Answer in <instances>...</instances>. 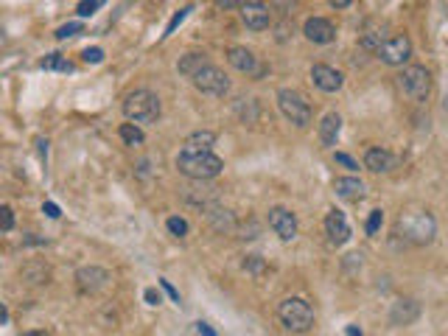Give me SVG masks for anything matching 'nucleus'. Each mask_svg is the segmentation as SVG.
<instances>
[{"mask_svg": "<svg viewBox=\"0 0 448 336\" xmlns=\"http://www.w3.org/2000/svg\"><path fill=\"white\" fill-rule=\"evenodd\" d=\"M177 168H180V174L202 182V180L219 177L222 168H224V160L213 151H205V149H196V146L185 143L182 151L177 154Z\"/></svg>", "mask_w": 448, "mask_h": 336, "instance_id": "obj_1", "label": "nucleus"}, {"mask_svg": "<svg viewBox=\"0 0 448 336\" xmlns=\"http://www.w3.org/2000/svg\"><path fill=\"white\" fill-rule=\"evenodd\" d=\"M395 233L412 244H431L437 235V222L431 213H423V210H415V213H403L395 224Z\"/></svg>", "mask_w": 448, "mask_h": 336, "instance_id": "obj_2", "label": "nucleus"}, {"mask_svg": "<svg viewBox=\"0 0 448 336\" xmlns=\"http://www.w3.org/2000/svg\"><path fill=\"white\" fill-rule=\"evenodd\" d=\"M160 112H162V104L151 90H135L124 101V115L135 123H154Z\"/></svg>", "mask_w": 448, "mask_h": 336, "instance_id": "obj_3", "label": "nucleus"}, {"mask_svg": "<svg viewBox=\"0 0 448 336\" xmlns=\"http://www.w3.org/2000/svg\"><path fill=\"white\" fill-rule=\"evenodd\" d=\"M277 317H280L283 325H286L289 330H295V333H306L314 325V308L303 297H286L277 306Z\"/></svg>", "mask_w": 448, "mask_h": 336, "instance_id": "obj_4", "label": "nucleus"}, {"mask_svg": "<svg viewBox=\"0 0 448 336\" xmlns=\"http://www.w3.org/2000/svg\"><path fill=\"white\" fill-rule=\"evenodd\" d=\"M277 107L295 126H300V129H306V126L311 123V104L297 90H289V87L277 90Z\"/></svg>", "mask_w": 448, "mask_h": 336, "instance_id": "obj_5", "label": "nucleus"}, {"mask_svg": "<svg viewBox=\"0 0 448 336\" xmlns=\"http://www.w3.org/2000/svg\"><path fill=\"white\" fill-rule=\"evenodd\" d=\"M398 84H401V90L409 96L412 101H426V96H429V90H431V76H429L426 67L412 65V67H406V70L401 73Z\"/></svg>", "mask_w": 448, "mask_h": 336, "instance_id": "obj_6", "label": "nucleus"}, {"mask_svg": "<svg viewBox=\"0 0 448 336\" xmlns=\"http://www.w3.org/2000/svg\"><path fill=\"white\" fill-rule=\"evenodd\" d=\"M193 87L199 90V93H208V96H227L230 93V78L216 67V65H208V67H202L193 78Z\"/></svg>", "mask_w": 448, "mask_h": 336, "instance_id": "obj_7", "label": "nucleus"}, {"mask_svg": "<svg viewBox=\"0 0 448 336\" xmlns=\"http://www.w3.org/2000/svg\"><path fill=\"white\" fill-rule=\"evenodd\" d=\"M376 54H378L381 62H387V65H403L406 59L412 56V42H409V36H406V34H398V36L381 42V48H378Z\"/></svg>", "mask_w": 448, "mask_h": 336, "instance_id": "obj_8", "label": "nucleus"}, {"mask_svg": "<svg viewBox=\"0 0 448 336\" xmlns=\"http://www.w3.org/2000/svg\"><path fill=\"white\" fill-rule=\"evenodd\" d=\"M227 62H230L238 73H247V76H253V78H261V76L266 73V67L258 62V56H255L253 51H247V48H230V51H227Z\"/></svg>", "mask_w": 448, "mask_h": 336, "instance_id": "obj_9", "label": "nucleus"}, {"mask_svg": "<svg viewBox=\"0 0 448 336\" xmlns=\"http://www.w3.org/2000/svg\"><path fill=\"white\" fill-rule=\"evenodd\" d=\"M269 227L280 235V241H292L297 235V216L286 207H272L269 210Z\"/></svg>", "mask_w": 448, "mask_h": 336, "instance_id": "obj_10", "label": "nucleus"}, {"mask_svg": "<svg viewBox=\"0 0 448 336\" xmlns=\"http://www.w3.org/2000/svg\"><path fill=\"white\" fill-rule=\"evenodd\" d=\"M76 280H78V288H81V291L96 294V291L107 288V283H109L112 277H109V272L101 269V266H81V269L76 272Z\"/></svg>", "mask_w": 448, "mask_h": 336, "instance_id": "obj_11", "label": "nucleus"}, {"mask_svg": "<svg viewBox=\"0 0 448 336\" xmlns=\"http://www.w3.org/2000/svg\"><path fill=\"white\" fill-rule=\"evenodd\" d=\"M303 34L311 42H317V45H328V42H334V36H337V28H334L331 20H325V17H308L306 25H303Z\"/></svg>", "mask_w": 448, "mask_h": 336, "instance_id": "obj_12", "label": "nucleus"}, {"mask_svg": "<svg viewBox=\"0 0 448 336\" xmlns=\"http://www.w3.org/2000/svg\"><path fill=\"white\" fill-rule=\"evenodd\" d=\"M325 233H328V241L334 246H342L350 241V224L345 219V213H339V210H331L328 216H325Z\"/></svg>", "mask_w": 448, "mask_h": 336, "instance_id": "obj_13", "label": "nucleus"}, {"mask_svg": "<svg viewBox=\"0 0 448 336\" xmlns=\"http://www.w3.org/2000/svg\"><path fill=\"white\" fill-rule=\"evenodd\" d=\"M311 81L317 84L322 93H337V90L342 87L345 76H342L339 70L328 67V65H314V67H311Z\"/></svg>", "mask_w": 448, "mask_h": 336, "instance_id": "obj_14", "label": "nucleus"}, {"mask_svg": "<svg viewBox=\"0 0 448 336\" xmlns=\"http://www.w3.org/2000/svg\"><path fill=\"white\" fill-rule=\"evenodd\" d=\"M241 20L247 23V28H253V31H264L272 23V12L264 3H244L241 6Z\"/></svg>", "mask_w": 448, "mask_h": 336, "instance_id": "obj_15", "label": "nucleus"}, {"mask_svg": "<svg viewBox=\"0 0 448 336\" xmlns=\"http://www.w3.org/2000/svg\"><path fill=\"white\" fill-rule=\"evenodd\" d=\"M364 165L376 174H384V171H392V168L398 165V157L392 151H387V149H367V154H364Z\"/></svg>", "mask_w": 448, "mask_h": 336, "instance_id": "obj_16", "label": "nucleus"}, {"mask_svg": "<svg viewBox=\"0 0 448 336\" xmlns=\"http://www.w3.org/2000/svg\"><path fill=\"white\" fill-rule=\"evenodd\" d=\"M418 317H420V303H415V300L392 303V311H390V322L392 325H412Z\"/></svg>", "mask_w": 448, "mask_h": 336, "instance_id": "obj_17", "label": "nucleus"}, {"mask_svg": "<svg viewBox=\"0 0 448 336\" xmlns=\"http://www.w3.org/2000/svg\"><path fill=\"white\" fill-rule=\"evenodd\" d=\"M334 191H337V196L345 199V202H359V199H364V182L356 180V177H339V180L334 182Z\"/></svg>", "mask_w": 448, "mask_h": 336, "instance_id": "obj_18", "label": "nucleus"}, {"mask_svg": "<svg viewBox=\"0 0 448 336\" xmlns=\"http://www.w3.org/2000/svg\"><path fill=\"white\" fill-rule=\"evenodd\" d=\"M339 132H342V118L337 112H328L319 120V140H322V146H337Z\"/></svg>", "mask_w": 448, "mask_h": 336, "instance_id": "obj_19", "label": "nucleus"}, {"mask_svg": "<svg viewBox=\"0 0 448 336\" xmlns=\"http://www.w3.org/2000/svg\"><path fill=\"white\" fill-rule=\"evenodd\" d=\"M211 62H208V54H185L180 62H177V70L182 73V76H188V78H193L202 67H208Z\"/></svg>", "mask_w": 448, "mask_h": 336, "instance_id": "obj_20", "label": "nucleus"}, {"mask_svg": "<svg viewBox=\"0 0 448 336\" xmlns=\"http://www.w3.org/2000/svg\"><path fill=\"white\" fill-rule=\"evenodd\" d=\"M118 135H120V140H124L127 146H140L146 140V135H143V129H140L138 123H120Z\"/></svg>", "mask_w": 448, "mask_h": 336, "instance_id": "obj_21", "label": "nucleus"}, {"mask_svg": "<svg viewBox=\"0 0 448 336\" xmlns=\"http://www.w3.org/2000/svg\"><path fill=\"white\" fill-rule=\"evenodd\" d=\"M39 67H43V70H62V73H70V70H73V62L65 59L62 54H48L43 62H39Z\"/></svg>", "mask_w": 448, "mask_h": 336, "instance_id": "obj_22", "label": "nucleus"}, {"mask_svg": "<svg viewBox=\"0 0 448 336\" xmlns=\"http://www.w3.org/2000/svg\"><path fill=\"white\" fill-rule=\"evenodd\" d=\"M185 143H191V146H196V149H205V151H213L211 146L216 143V135H213V132H193Z\"/></svg>", "mask_w": 448, "mask_h": 336, "instance_id": "obj_23", "label": "nucleus"}, {"mask_svg": "<svg viewBox=\"0 0 448 336\" xmlns=\"http://www.w3.org/2000/svg\"><path fill=\"white\" fill-rule=\"evenodd\" d=\"M166 227H169V233H171V235H180V238H182V235H188V230H191V227H188V222H185L182 216H171V219L166 222Z\"/></svg>", "mask_w": 448, "mask_h": 336, "instance_id": "obj_24", "label": "nucleus"}, {"mask_svg": "<svg viewBox=\"0 0 448 336\" xmlns=\"http://www.w3.org/2000/svg\"><path fill=\"white\" fill-rule=\"evenodd\" d=\"M381 224H384V213H381V210H373L370 219H367V224H364V230H367L370 235H378Z\"/></svg>", "mask_w": 448, "mask_h": 336, "instance_id": "obj_25", "label": "nucleus"}, {"mask_svg": "<svg viewBox=\"0 0 448 336\" xmlns=\"http://www.w3.org/2000/svg\"><path fill=\"white\" fill-rule=\"evenodd\" d=\"M101 6H104L101 0H85V3L76 6V12H78V17H90V14H96Z\"/></svg>", "mask_w": 448, "mask_h": 336, "instance_id": "obj_26", "label": "nucleus"}, {"mask_svg": "<svg viewBox=\"0 0 448 336\" xmlns=\"http://www.w3.org/2000/svg\"><path fill=\"white\" fill-rule=\"evenodd\" d=\"M81 31H85V25H81V23H67V25L56 28V39H67V36H76Z\"/></svg>", "mask_w": 448, "mask_h": 336, "instance_id": "obj_27", "label": "nucleus"}, {"mask_svg": "<svg viewBox=\"0 0 448 336\" xmlns=\"http://www.w3.org/2000/svg\"><path fill=\"white\" fill-rule=\"evenodd\" d=\"M0 227H3L6 233L14 227V213H12V207H9V204L0 207Z\"/></svg>", "mask_w": 448, "mask_h": 336, "instance_id": "obj_28", "label": "nucleus"}, {"mask_svg": "<svg viewBox=\"0 0 448 336\" xmlns=\"http://www.w3.org/2000/svg\"><path fill=\"white\" fill-rule=\"evenodd\" d=\"M188 12H191V6H185V9H180V12H177V14L171 17V23L166 25V34H162V36H171V34H174V28H177V25H180V23H182V20L188 17Z\"/></svg>", "mask_w": 448, "mask_h": 336, "instance_id": "obj_29", "label": "nucleus"}, {"mask_svg": "<svg viewBox=\"0 0 448 336\" xmlns=\"http://www.w3.org/2000/svg\"><path fill=\"white\" fill-rule=\"evenodd\" d=\"M81 59H85L87 65H98V62L104 59V51H101V48H87L85 54H81Z\"/></svg>", "mask_w": 448, "mask_h": 336, "instance_id": "obj_30", "label": "nucleus"}, {"mask_svg": "<svg viewBox=\"0 0 448 336\" xmlns=\"http://www.w3.org/2000/svg\"><path fill=\"white\" fill-rule=\"evenodd\" d=\"M244 269H250L253 275H261V272H264V261H261L258 255H250L247 261H244Z\"/></svg>", "mask_w": 448, "mask_h": 336, "instance_id": "obj_31", "label": "nucleus"}, {"mask_svg": "<svg viewBox=\"0 0 448 336\" xmlns=\"http://www.w3.org/2000/svg\"><path fill=\"white\" fill-rule=\"evenodd\" d=\"M337 162H342L345 168H350V171H356V168H359V162L350 154H342V151H337Z\"/></svg>", "mask_w": 448, "mask_h": 336, "instance_id": "obj_32", "label": "nucleus"}, {"mask_svg": "<svg viewBox=\"0 0 448 336\" xmlns=\"http://www.w3.org/2000/svg\"><path fill=\"white\" fill-rule=\"evenodd\" d=\"M160 286L166 288V294H169V297H171L174 303H180V291H177V288H174V286H171V283H169L166 277H160Z\"/></svg>", "mask_w": 448, "mask_h": 336, "instance_id": "obj_33", "label": "nucleus"}, {"mask_svg": "<svg viewBox=\"0 0 448 336\" xmlns=\"http://www.w3.org/2000/svg\"><path fill=\"white\" fill-rule=\"evenodd\" d=\"M143 297H146V303H149V306H160V303H162L157 288H146V291H143Z\"/></svg>", "mask_w": 448, "mask_h": 336, "instance_id": "obj_34", "label": "nucleus"}, {"mask_svg": "<svg viewBox=\"0 0 448 336\" xmlns=\"http://www.w3.org/2000/svg\"><path fill=\"white\" fill-rule=\"evenodd\" d=\"M43 213H45L48 219H59V204H54V202H45V204H43Z\"/></svg>", "mask_w": 448, "mask_h": 336, "instance_id": "obj_35", "label": "nucleus"}, {"mask_svg": "<svg viewBox=\"0 0 448 336\" xmlns=\"http://www.w3.org/2000/svg\"><path fill=\"white\" fill-rule=\"evenodd\" d=\"M196 333H199V336H216V330H213L208 322H196Z\"/></svg>", "mask_w": 448, "mask_h": 336, "instance_id": "obj_36", "label": "nucleus"}, {"mask_svg": "<svg viewBox=\"0 0 448 336\" xmlns=\"http://www.w3.org/2000/svg\"><path fill=\"white\" fill-rule=\"evenodd\" d=\"M348 336H364V333H361V328H356V325H348Z\"/></svg>", "mask_w": 448, "mask_h": 336, "instance_id": "obj_37", "label": "nucleus"}, {"mask_svg": "<svg viewBox=\"0 0 448 336\" xmlns=\"http://www.w3.org/2000/svg\"><path fill=\"white\" fill-rule=\"evenodd\" d=\"M331 6H334V9H348L350 3H348V0H334V3H331Z\"/></svg>", "mask_w": 448, "mask_h": 336, "instance_id": "obj_38", "label": "nucleus"}, {"mask_svg": "<svg viewBox=\"0 0 448 336\" xmlns=\"http://www.w3.org/2000/svg\"><path fill=\"white\" fill-rule=\"evenodd\" d=\"M36 146H39V151H43V154L48 151V140H36Z\"/></svg>", "mask_w": 448, "mask_h": 336, "instance_id": "obj_39", "label": "nucleus"}, {"mask_svg": "<svg viewBox=\"0 0 448 336\" xmlns=\"http://www.w3.org/2000/svg\"><path fill=\"white\" fill-rule=\"evenodd\" d=\"M25 336H48V333H25Z\"/></svg>", "mask_w": 448, "mask_h": 336, "instance_id": "obj_40", "label": "nucleus"}]
</instances>
